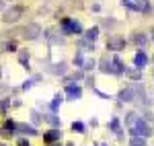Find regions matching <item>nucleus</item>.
Listing matches in <instances>:
<instances>
[{"label": "nucleus", "mask_w": 154, "mask_h": 146, "mask_svg": "<svg viewBox=\"0 0 154 146\" xmlns=\"http://www.w3.org/2000/svg\"><path fill=\"white\" fill-rule=\"evenodd\" d=\"M31 117H33V123H39V122H41V117H39V113H37V111H33V113H31Z\"/></svg>", "instance_id": "nucleus-28"}, {"label": "nucleus", "mask_w": 154, "mask_h": 146, "mask_svg": "<svg viewBox=\"0 0 154 146\" xmlns=\"http://www.w3.org/2000/svg\"><path fill=\"white\" fill-rule=\"evenodd\" d=\"M123 74H125V76H128V78H131V80H142V70H140V68H125V70H123Z\"/></svg>", "instance_id": "nucleus-10"}, {"label": "nucleus", "mask_w": 154, "mask_h": 146, "mask_svg": "<svg viewBox=\"0 0 154 146\" xmlns=\"http://www.w3.org/2000/svg\"><path fill=\"white\" fill-rule=\"evenodd\" d=\"M125 48V39L123 37H117V35H111L109 41H107V49L109 51H121Z\"/></svg>", "instance_id": "nucleus-4"}, {"label": "nucleus", "mask_w": 154, "mask_h": 146, "mask_svg": "<svg viewBox=\"0 0 154 146\" xmlns=\"http://www.w3.org/2000/svg\"><path fill=\"white\" fill-rule=\"evenodd\" d=\"M39 35H41V27L37 23H29L27 27H23V37L25 39H31V41H33V39H37Z\"/></svg>", "instance_id": "nucleus-3"}, {"label": "nucleus", "mask_w": 154, "mask_h": 146, "mask_svg": "<svg viewBox=\"0 0 154 146\" xmlns=\"http://www.w3.org/2000/svg\"><path fill=\"white\" fill-rule=\"evenodd\" d=\"M134 64H136V68H140V70H142L144 66L148 64V56H146V51L140 49V51L136 54V58H134Z\"/></svg>", "instance_id": "nucleus-8"}, {"label": "nucleus", "mask_w": 154, "mask_h": 146, "mask_svg": "<svg viewBox=\"0 0 154 146\" xmlns=\"http://www.w3.org/2000/svg\"><path fill=\"white\" fill-rule=\"evenodd\" d=\"M134 93H136V89H125V91H121V93H119V101L131 103V101H134Z\"/></svg>", "instance_id": "nucleus-11"}, {"label": "nucleus", "mask_w": 154, "mask_h": 146, "mask_svg": "<svg viewBox=\"0 0 154 146\" xmlns=\"http://www.w3.org/2000/svg\"><path fill=\"white\" fill-rule=\"evenodd\" d=\"M62 101H64V97H62V95H56V97H54V101H51V105H49V107H51V111L58 109L60 105H62Z\"/></svg>", "instance_id": "nucleus-20"}, {"label": "nucleus", "mask_w": 154, "mask_h": 146, "mask_svg": "<svg viewBox=\"0 0 154 146\" xmlns=\"http://www.w3.org/2000/svg\"><path fill=\"white\" fill-rule=\"evenodd\" d=\"M97 37H99V27H93V29L86 31V39H88V41H95Z\"/></svg>", "instance_id": "nucleus-17"}, {"label": "nucleus", "mask_w": 154, "mask_h": 146, "mask_svg": "<svg viewBox=\"0 0 154 146\" xmlns=\"http://www.w3.org/2000/svg\"><path fill=\"white\" fill-rule=\"evenodd\" d=\"M0 146H2V144H0Z\"/></svg>", "instance_id": "nucleus-36"}, {"label": "nucleus", "mask_w": 154, "mask_h": 146, "mask_svg": "<svg viewBox=\"0 0 154 146\" xmlns=\"http://www.w3.org/2000/svg\"><path fill=\"white\" fill-rule=\"evenodd\" d=\"M6 93H8V86L0 82V97H2V95H6Z\"/></svg>", "instance_id": "nucleus-29"}, {"label": "nucleus", "mask_w": 154, "mask_h": 146, "mask_svg": "<svg viewBox=\"0 0 154 146\" xmlns=\"http://www.w3.org/2000/svg\"><path fill=\"white\" fill-rule=\"evenodd\" d=\"M82 66H84V70H93L95 68V60H86Z\"/></svg>", "instance_id": "nucleus-25"}, {"label": "nucleus", "mask_w": 154, "mask_h": 146, "mask_svg": "<svg viewBox=\"0 0 154 146\" xmlns=\"http://www.w3.org/2000/svg\"><path fill=\"white\" fill-rule=\"evenodd\" d=\"M150 134H152V128H150L146 122H142V120H136L134 128H131V136H142V138H148Z\"/></svg>", "instance_id": "nucleus-2"}, {"label": "nucleus", "mask_w": 154, "mask_h": 146, "mask_svg": "<svg viewBox=\"0 0 154 146\" xmlns=\"http://www.w3.org/2000/svg\"><path fill=\"white\" fill-rule=\"evenodd\" d=\"M6 49H8V51H14V49H17V45H14V43H12V41H11V43L6 45Z\"/></svg>", "instance_id": "nucleus-32"}, {"label": "nucleus", "mask_w": 154, "mask_h": 146, "mask_svg": "<svg viewBox=\"0 0 154 146\" xmlns=\"http://www.w3.org/2000/svg\"><path fill=\"white\" fill-rule=\"evenodd\" d=\"M60 136H62V132L54 128V130H49V132L43 134V140H45V142H56V140H60Z\"/></svg>", "instance_id": "nucleus-12"}, {"label": "nucleus", "mask_w": 154, "mask_h": 146, "mask_svg": "<svg viewBox=\"0 0 154 146\" xmlns=\"http://www.w3.org/2000/svg\"><path fill=\"white\" fill-rule=\"evenodd\" d=\"M113 70H115V74H123V70H125V66L121 64L119 58H113Z\"/></svg>", "instance_id": "nucleus-16"}, {"label": "nucleus", "mask_w": 154, "mask_h": 146, "mask_svg": "<svg viewBox=\"0 0 154 146\" xmlns=\"http://www.w3.org/2000/svg\"><path fill=\"white\" fill-rule=\"evenodd\" d=\"M111 128L115 130V134H117V136H121V130H119V122H117V120H113V122H111Z\"/></svg>", "instance_id": "nucleus-26"}, {"label": "nucleus", "mask_w": 154, "mask_h": 146, "mask_svg": "<svg viewBox=\"0 0 154 146\" xmlns=\"http://www.w3.org/2000/svg\"><path fill=\"white\" fill-rule=\"evenodd\" d=\"M19 146H29V142L27 140H19Z\"/></svg>", "instance_id": "nucleus-33"}, {"label": "nucleus", "mask_w": 154, "mask_h": 146, "mask_svg": "<svg viewBox=\"0 0 154 146\" xmlns=\"http://www.w3.org/2000/svg\"><path fill=\"white\" fill-rule=\"evenodd\" d=\"M152 35H154V31H152ZM152 39H154V37H152Z\"/></svg>", "instance_id": "nucleus-35"}, {"label": "nucleus", "mask_w": 154, "mask_h": 146, "mask_svg": "<svg viewBox=\"0 0 154 146\" xmlns=\"http://www.w3.org/2000/svg\"><path fill=\"white\" fill-rule=\"evenodd\" d=\"M74 64H76V66H82V64H84L82 54H80V51H76V56H74Z\"/></svg>", "instance_id": "nucleus-23"}, {"label": "nucleus", "mask_w": 154, "mask_h": 146, "mask_svg": "<svg viewBox=\"0 0 154 146\" xmlns=\"http://www.w3.org/2000/svg\"><path fill=\"white\" fill-rule=\"evenodd\" d=\"M125 123H128V126H134V123H136V113H128V115H125Z\"/></svg>", "instance_id": "nucleus-22"}, {"label": "nucleus", "mask_w": 154, "mask_h": 146, "mask_svg": "<svg viewBox=\"0 0 154 146\" xmlns=\"http://www.w3.org/2000/svg\"><path fill=\"white\" fill-rule=\"evenodd\" d=\"M62 31H64V33H80V31H82V27H80L78 21L64 19V21H62Z\"/></svg>", "instance_id": "nucleus-5"}, {"label": "nucleus", "mask_w": 154, "mask_h": 146, "mask_svg": "<svg viewBox=\"0 0 154 146\" xmlns=\"http://www.w3.org/2000/svg\"><path fill=\"white\" fill-rule=\"evenodd\" d=\"M66 68H68V66H66V62H60V64H54V66L49 68V72L58 76V74H66Z\"/></svg>", "instance_id": "nucleus-14"}, {"label": "nucleus", "mask_w": 154, "mask_h": 146, "mask_svg": "<svg viewBox=\"0 0 154 146\" xmlns=\"http://www.w3.org/2000/svg\"><path fill=\"white\" fill-rule=\"evenodd\" d=\"M43 117H45V120H48V122L51 123L54 128H60V126H62V122H60V117H56V115H43Z\"/></svg>", "instance_id": "nucleus-21"}, {"label": "nucleus", "mask_w": 154, "mask_h": 146, "mask_svg": "<svg viewBox=\"0 0 154 146\" xmlns=\"http://www.w3.org/2000/svg\"><path fill=\"white\" fill-rule=\"evenodd\" d=\"M123 6H128V8H131V11H148L150 8V4L146 2V0H138V2H131V0H123Z\"/></svg>", "instance_id": "nucleus-6"}, {"label": "nucleus", "mask_w": 154, "mask_h": 146, "mask_svg": "<svg viewBox=\"0 0 154 146\" xmlns=\"http://www.w3.org/2000/svg\"><path fill=\"white\" fill-rule=\"evenodd\" d=\"M31 86H33V80H27V82H25V85H23V91H29Z\"/></svg>", "instance_id": "nucleus-31"}, {"label": "nucleus", "mask_w": 154, "mask_h": 146, "mask_svg": "<svg viewBox=\"0 0 154 146\" xmlns=\"http://www.w3.org/2000/svg\"><path fill=\"white\" fill-rule=\"evenodd\" d=\"M2 8H4V2H2V0H0V11H2Z\"/></svg>", "instance_id": "nucleus-34"}, {"label": "nucleus", "mask_w": 154, "mask_h": 146, "mask_svg": "<svg viewBox=\"0 0 154 146\" xmlns=\"http://www.w3.org/2000/svg\"><path fill=\"white\" fill-rule=\"evenodd\" d=\"M14 128H17V123H14V122H6V126H4V130H6V132H12Z\"/></svg>", "instance_id": "nucleus-27"}, {"label": "nucleus", "mask_w": 154, "mask_h": 146, "mask_svg": "<svg viewBox=\"0 0 154 146\" xmlns=\"http://www.w3.org/2000/svg\"><path fill=\"white\" fill-rule=\"evenodd\" d=\"M19 62H21L23 66L29 64V51H27V49H21V54H19Z\"/></svg>", "instance_id": "nucleus-19"}, {"label": "nucleus", "mask_w": 154, "mask_h": 146, "mask_svg": "<svg viewBox=\"0 0 154 146\" xmlns=\"http://www.w3.org/2000/svg\"><path fill=\"white\" fill-rule=\"evenodd\" d=\"M113 25H115V21H109V19L103 21V27H107V29H109V27H113Z\"/></svg>", "instance_id": "nucleus-30"}, {"label": "nucleus", "mask_w": 154, "mask_h": 146, "mask_svg": "<svg viewBox=\"0 0 154 146\" xmlns=\"http://www.w3.org/2000/svg\"><path fill=\"white\" fill-rule=\"evenodd\" d=\"M134 41H136V45H140V48H144V45L148 43V39H146L144 33H136V35H134Z\"/></svg>", "instance_id": "nucleus-15"}, {"label": "nucleus", "mask_w": 154, "mask_h": 146, "mask_svg": "<svg viewBox=\"0 0 154 146\" xmlns=\"http://www.w3.org/2000/svg\"><path fill=\"white\" fill-rule=\"evenodd\" d=\"M130 146H146V138H142V136H134L131 138Z\"/></svg>", "instance_id": "nucleus-18"}, {"label": "nucleus", "mask_w": 154, "mask_h": 146, "mask_svg": "<svg viewBox=\"0 0 154 146\" xmlns=\"http://www.w3.org/2000/svg\"><path fill=\"white\" fill-rule=\"evenodd\" d=\"M72 130H74V132H84V126L80 122H74L72 123Z\"/></svg>", "instance_id": "nucleus-24"}, {"label": "nucleus", "mask_w": 154, "mask_h": 146, "mask_svg": "<svg viewBox=\"0 0 154 146\" xmlns=\"http://www.w3.org/2000/svg\"><path fill=\"white\" fill-rule=\"evenodd\" d=\"M99 66H101V72H105V74H115V70H113V62H109L107 58H101Z\"/></svg>", "instance_id": "nucleus-9"}, {"label": "nucleus", "mask_w": 154, "mask_h": 146, "mask_svg": "<svg viewBox=\"0 0 154 146\" xmlns=\"http://www.w3.org/2000/svg\"><path fill=\"white\" fill-rule=\"evenodd\" d=\"M23 14H25V8H23V6H11L8 11H4L2 19H4V23H17Z\"/></svg>", "instance_id": "nucleus-1"}, {"label": "nucleus", "mask_w": 154, "mask_h": 146, "mask_svg": "<svg viewBox=\"0 0 154 146\" xmlns=\"http://www.w3.org/2000/svg\"><path fill=\"white\" fill-rule=\"evenodd\" d=\"M66 97L70 99V101H74V99H80V97H82V91H80V86L68 85V89H66Z\"/></svg>", "instance_id": "nucleus-7"}, {"label": "nucleus", "mask_w": 154, "mask_h": 146, "mask_svg": "<svg viewBox=\"0 0 154 146\" xmlns=\"http://www.w3.org/2000/svg\"><path fill=\"white\" fill-rule=\"evenodd\" d=\"M17 130L23 132V134H29V136H37V130L33 126H27V123H17Z\"/></svg>", "instance_id": "nucleus-13"}]
</instances>
